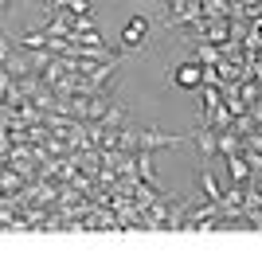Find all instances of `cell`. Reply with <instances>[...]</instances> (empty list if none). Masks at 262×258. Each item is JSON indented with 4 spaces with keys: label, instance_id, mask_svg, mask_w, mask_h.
Segmentation results:
<instances>
[{
    "label": "cell",
    "instance_id": "obj_2",
    "mask_svg": "<svg viewBox=\"0 0 262 258\" xmlns=\"http://www.w3.org/2000/svg\"><path fill=\"white\" fill-rule=\"evenodd\" d=\"M145 35H149V20H145V16H133V20L121 28V51L129 55L133 47H141Z\"/></svg>",
    "mask_w": 262,
    "mask_h": 258
},
{
    "label": "cell",
    "instance_id": "obj_1",
    "mask_svg": "<svg viewBox=\"0 0 262 258\" xmlns=\"http://www.w3.org/2000/svg\"><path fill=\"white\" fill-rule=\"evenodd\" d=\"M204 78H208L204 63H180V67L172 71V86H180V90H200V86H204Z\"/></svg>",
    "mask_w": 262,
    "mask_h": 258
}]
</instances>
